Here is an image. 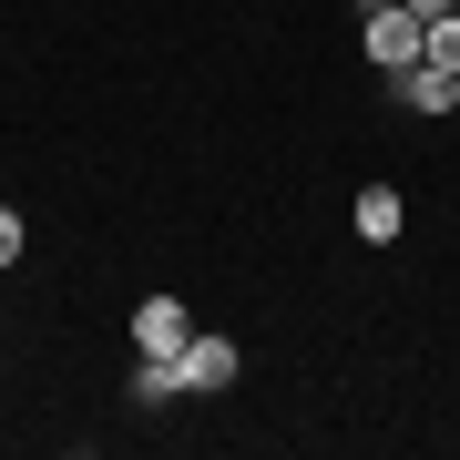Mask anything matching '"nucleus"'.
I'll use <instances>...</instances> for the list:
<instances>
[{
	"mask_svg": "<svg viewBox=\"0 0 460 460\" xmlns=\"http://www.w3.org/2000/svg\"><path fill=\"white\" fill-rule=\"evenodd\" d=\"M358 41H368V62L399 83V72H410L420 51H429V21L410 11V0H358Z\"/></svg>",
	"mask_w": 460,
	"mask_h": 460,
	"instance_id": "nucleus-1",
	"label": "nucleus"
},
{
	"mask_svg": "<svg viewBox=\"0 0 460 460\" xmlns=\"http://www.w3.org/2000/svg\"><path fill=\"white\" fill-rule=\"evenodd\" d=\"M174 358H184V389H205V399L235 389V368H246V358H235V338H184Z\"/></svg>",
	"mask_w": 460,
	"mask_h": 460,
	"instance_id": "nucleus-2",
	"label": "nucleus"
},
{
	"mask_svg": "<svg viewBox=\"0 0 460 460\" xmlns=\"http://www.w3.org/2000/svg\"><path fill=\"white\" fill-rule=\"evenodd\" d=\"M399 102H410V113H450V102H460V72H450V62H429V51H420V62L399 72Z\"/></svg>",
	"mask_w": 460,
	"mask_h": 460,
	"instance_id": "nucleus-3",
	"label": "nucleus"
},
{
	"mask_svg": "<svg viewBox=\"0 0 460 460\" xmlns=\"http://www.w3.org/2000/svg\"><path fill=\"white\" fill-rule=\"evenodd\" d=\"M184 338H195L184 296H144V307H133V348H184Z\"/></svg>",
	"mask_w": 460,
	"mask_h": 460,
	"instance_id": "nucleus-4",
	"label": "nucleus"
},
{
	"mask_svg": "<svg viewBox=\"0 0 460 460\" xmlns=\"http://www.w3.org/2000/svg\"><path fill=\"white\" fill-rule=\"evenodd\" d=\"M399 226H410V205H399L389 184H368V195H358V235H368V246H389Z\"/></svg>",
	"mask_w": 460,
	"mask_h": 460,
	"instance_id": "nucleus-5",
	"label": "nucleus"
},
{
	"mask_svg": "<svg viewBox=\"0 0 460 460\" xmlns=\"http://www.w3.org/2000/svg\"><path fill=\"white\" fill-rule=\"evenodd\" d=\"M429 62H450V72H460V11H450V21H429Z\"/></svg>",
	"mask_w": 460,
	"mask_h": 460,
	"instance_id": "nucleus-6",
	"label": "nucleus"
},
{
	"mask_svg": "<svg viewBox=\"0 0 460 460\" xmlns=\"http://www.w3.org/2000/svg\"><path fill=\"white\" fill-rule=\"evenodd\" d=\"M11 256H21V215L0 205V266H11Z\"/></svg>",
	"mask_w": 460,
	"mask_h": 460,
	"instance_id": "nucleus-7",
	"label": "nucleus"
},
{
	"mask_svg": "<svg viewBox=\"0 0 460 460\" xmlns=\"http://www.w3.org/2000/svg\"><path fill=\"white\" fill-rule=\"evenodd\" d=\"M410 11H420V21H450V11H460V0H410Z\"/></svg>",
	"mask_w": 460,
	"mask_h": 460,
	"instance_id": "nucleus-8",
	"label": "nucleus"
}]
</instances>
